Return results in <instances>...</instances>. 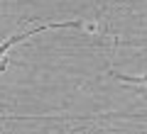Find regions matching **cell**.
<instances>
[{
    "mask_svg": "<svg viewBox=\"0 0 147 134\" xmlns=\"http://www.w3.org/2000/svg\"><path fill=\"white\" fill-rule=\"evenodd\" d=\"M120 81H127V83H147V76H135V78H130V76H118Z\"/></svg>",
    "mask_w": 147,
    "mask_h": 134,
    "instance_id": "obj_2",
    "label": "cell"
},
{
    "mask_svg": "<svg viewBox=\"0 0 147 134\" xmlns=\"http://www.w3.org/2000/svg\"><path fill=\"white\" fill-rule=\"evenodd\" d=\"M59 27H79V22H47V25H39V27H34V29H27V32H17V34L7 37L5 41H0V68L5 66V56H7V51H10L15 44H20V41H25V39H30V37L39 34V32L59 29Z\"/></svg>",
    "mask_w": 147,
    "mask_h": 134,
    "instance_id": "obj_1",
    "label": "cell"
}]
</instances>
